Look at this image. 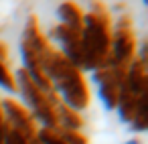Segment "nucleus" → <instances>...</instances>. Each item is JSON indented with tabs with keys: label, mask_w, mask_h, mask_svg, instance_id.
Listing matches in <instances>:
<instances>
[{
	"label": "nucleus",
	"mask_w": 148,
	"mask_h": 144,
	"mask_svg": "<svg viewBox=\"0 0 148 144\" xmlns=\"http://www.w3.org/2000/svg\"><path fill=\"white\" fill-rule=\"evenodd\" d=\"M41 63V71L47 77V81L51 83L59 104H63L65 108L81 114L83 110L89 108V85L83 77V73L73 67L53 45L41 55L39 59Z\"/></svg>",
	"instance_id": "nucleus-1"
},
{
	"label": "nucleus",
	"mask_w": 148,
	"mask_h": 144,
	"mask_svg": "<svg viewBox=\"0 0 148 144\" xmlns=\"http://www.w3.org/2000/svg\"><path fill=\"white\" fill-rule=\"evenodd\" d=\"M110 35H112V16L101 2H91L89 10L83 12L81 25V51L83 65L81 73L103 67L110 53Z\"/></svg>",
	"instance_id": "nucleus-2"
},
{
	"label": "nucleus",
	"mask_w": 148,
	"mask_h": 144,
	"mask_svg": "<svg viewBox=\"0 0 148 144\" xmlns=\"http://www.w3.org/2000/svg\"><path fill=\"white\" fill-rule=\"evenodd\" d=\"M136 59V37H134V25L132 19L124 12L116 16V23L112 25L110 35V53L106 59V67L124 69Z\"/></svg>",
	"instance_id": "nucleus-3"
},
{
	"label": "nucleus",
	"mask_w": 148,
	"mask_h": 144,
	"mask_svg": "<svg viewBox=\"0 0 148 144\" xmlns=\"http://www.w3.org/2000/svg\"><path fill=\"white\" fill-rule=\"evenodd\" d=\"M45 39L51 43H55L57 51L73 65L81 71V65H83V51H81V31H73V29H67L63 25H55L47 35Z\"/></svg>",
	"instance_id": "nucleus-4"
},
{
	"label": "nucleus",
	"mask_w": 148,
	"mask_h": 144,
	"mask_svg": "<svg viewBox=\"0 0 148 144\" xmlns=\"http://www.w3.org/2000/svg\"><path fill=\"white\" fill-rule=\"evenodd\" d=\"M122 85H124L132 95H136V97H140V95H144V93L148 91V75H146V67H144L138 59H134V61L126 67Z\"/></svg>",
	"instance_id": "nucleus-5"
},
{
	"label": "nucleus",
	"mask_w": 148,
	"mask_h": 144,
	"mask_svg": "<svg viewBox=\"0 0 148 144\" xmlns=\"http://www.w3.org/2000/svg\"><path fill=\"white\" fill-rule=\"evenodd\" d=\"M57 14V25H63L67 29H73V31H81V25H83V12L81 8L75 4V2H61L55 10Z\"/></svg>",
	"instance_id": "nucleus-6"
},
{
	"label": "nucleus",
	"mask_w": 148,
	"mask_h": 144,
	"mask_svg": "<svg viewBox=\"0 0 148 144\" xmlns=\"http://www.w3.org/2000/svg\"><path fill=\"white\" fill-rule=\"evenodd\" d=\"M55 116H57V128L59 130H73V132H81L83 128V118L81 114L65 108L63 104L55 106Z\"/></svg>",
	"instance_id": "nucleus-7"
},
{
	"label": "nucleus",
	"mask_w": 148,
	"mask_h": 144,
	"mask_svg": "<svg viewBox=\"0 0 148 144\" xmlns=\"http://www.w3.org/2000/svg\"><path fill=\"white\" fill-rule=\"evenodd\" d=\"M136 106H138V97L132 95L124 85L120 87V97H118V106H116V114L120 118L122 124H130L134 114H136Z\"/></svg>",
	"instance_id": "nucleus-8"
},
{
	"label": "nucleus",
	"mask_w": 148,
	"mask_h": 144,
	"mask_svg": "<svg viewBox=\"0 0 148 144\" xmlns=\"http://www.w3.org/2000/svg\"><path fill=\"white\" fill-rule=\"evenodd\" d=\"M128 126H130L132 132H144L148 128V91L138 97L136 114H134V118H132V122Z\"/></svg>",
	"instance_id": "nucleus-9"
},
{
	"label": "nucleus",
	"mask_w": 148,
	"mask_h": 144,
	"mask_svg": "<svg viewBox=\"0 0 148 144\" xmlns=\"http://www.w3.org/2000/svg\"><path fill=\"white\" fill-rule=\"evenodd\" d=\"M0 89L6 91L8 95H16L14 77H12V71H10L6 61H0Z\"/></svg>",
	"instance_id": "nucleus-10"
},
{
	"label": "nucleus",
	"mask_w": 148,
	"mask_h": 144,
	"mask_svg": "<svg viewBox=\"0 0 148 144\" xmlns=\"http://www.w3.org/2000/svg\"><path fill=\"white\" fill-rule=\"evenodd\" d=\"M37 138H39L41 144H65V142L61 140L57 128H39Z\"/></svg>",
	"instance_id": "nucleus-11"
},
{
	"label": "nucleus",
	"mask_w": 148,
	"mask_h": 144,
	"mask_svg": "<svg viewBox=\"0 0 148 144\" xmlns=\"http://www.w3.org/2000/svg\"><path fill=\"white\" fill-rule=\"evenodd\" d=\"M59 130V128H57ZM59 136L65 144H87V138L83 132H73V130H59Z\"/></svg>",
	"instance_id": "nucleus-12"
},
{
	"label": "nucleus",
	"mask_w": 148,
	"mask_h": 144,
	"mask_svg": "<svg viewBox=\"0 0 148 144\" xmlns=\"http://www.w3.org/2000/svg\"><path fill=\"white\" fill-rule=\"evenodd\" d=\"M4 144H27V142H25V140H23V138H21L14 130H10V128H8L6 138H4Z\"/></svg>",
	"instance_id": "nucleus-13"
},
{
	"label": "nucleus",
	"mask_w": 148,
	"mask_h": 144,
	"mask_svg": "<svg viewBox=\"0 0 148 144\" xmlns=\"http://www.w3.org/2000/svg\"><path fill=\"white\" fill-rule=\"evenodd\" d=\"M124 144H142V140H140V138H130V140H126Z\"/></svg>",
	"instance_id": "nucleus-14"
}]
</instances>
